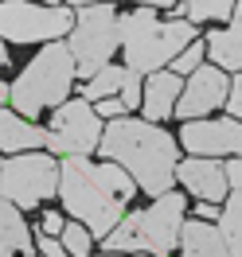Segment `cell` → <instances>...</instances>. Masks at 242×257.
Returning a JSON list of instances; mask_svg holds the SVG:
<instances>
[{
  "label": "cell",
  "mask_w": 242,
  "mask_h": 257,
  "mask_svg": "<svg viewBox=\"0 0 242 257\" xmlns=\"http://www.w3.org/2000/svg\"><path fill=\"white\" fill-rule=\"evenodd\" d=\"M137 195L133 176L113 160H86V156H63L59 164V199L70 218H78L94 238H106L125 218L129 199Z\"/></svg>",
  "instance_id": "1"
},
{
  "label": "cell",
  "mask_w": 242,
  "mask_h": 257,
  "mask_svg": "<svg viewBox=\"0 0 242 257\" xmlns=\"http://www.w3.org/2000/svg\"><path fill=\"white\" fill-rule=\"evenodd\" d=\"M98 152L106 160L121 164L133 176L137 191L145 195H164L172 191L176 183V164H180V145L164 133L156 121H145V117H113L102 128V141H98Z\"/></svg>",
  "instance_id": "2"
},
{
  "label": "cell",
  "mask_w": 242,
  "mask_h": 257,
  "mask_svg": "<svg viewBox=\"0 0 242 257\" xmlns=\"http://www.w3.org/2000/svg\"><path fill=\"white\" fill-rule=\"evenodd\" d=\"M195 24L192 20H160L156 8H133L121 16V51H125V66L133 74H152V70H164V66L176 59L180 51L195 43Z\"/></svg>",
  "instance_id": "3"
},
{
  "label": "cell",
  "mask_w": 242,
  "mask_h": 257,
  "mask_svg": "<svg viewBox=\"0 0 242 257\" xmlns=\"http://www.w3.org/2000/svg\"><path fill=\"white\" fill-rule=\"evenodd\" d=\"M74 78L78 74H74L70 47L63 39H51V43H43V51L35 55L32 63L16 74V82L8 86V101H12V109L20 117L35 121L43 109H55V105H63L70 97Z\"/></svg>",
  "instance_id": "4"
},
{
  "label": "cell",
  "mask_w": 242,
  "mask_h": 257,
  "mask_svg": "<svg viewBox=\"0 0 242 257\" xmlns=\"http://www.w3.org/2000/svg\"><path fill=\"white\" fill-rule=\"evenodd\" d=\"M180 230H184V195L164 191L156 195L145 210H133L106 234V249L113 253H156L168 257L180 245Z\"/></svg>",
  "instance_id": "5"
},
{
  "label": "cell",
  "mask_w": 242,
  "mask_h": 257,
  "mask_svg": "<svg viewBox=\"0 0 242 257\" xmlns=\"http://www.w3.org/2000/svg\"><path fill=\"white\" fill-rule=\"evenodd\" d=\"M66 47L74 55V74L90 78L98 66L113 63V51L121 47V16L113 4H82L74 8V28L66 35Z\"/></svg>",
  "instance_id": "6"
},
{
  "label": "cell",
  "mask_w": 242,
  "mask_h": 257,
  "mask_svg": "<svg viewBox=\"0 0 242 257\" xmlns=\"http://www.w3.org/2000/svg\"><path fill=\"white\" fill-rule=\"evenodd\" d=\"M0 195L20 210H35L59 195V160L51 152L28 148L0 160Z\"/></svg>",
  "instance_id": "7"
},
{
  "label": "cell",
  "mask_w": 242,
  "mask_h": 257,
  "mask_svg": "<svg viewBox=\"0 0 242 257\" xmlns=\"http://www.w3.org/2000/svg\"><path fill=\"white\" fill-rule=\"evenodd\" d=\"M74 28L70 4H32V0H0V39L4 43H51Z\"/></svg>",
  "instance_id": "8"
},
{
  "label": "cell",
  "mask_w": 242,
  "mask_h": 257,
  "mask_svg": "<svg viewBox=\"0 0 242 257\" xmlns=\"http://www.w3.org/2000/svg\"><path fill=\"white\" fill-rule=\"evenodd\" d=\"M102 128H106V121L94 113L86 97H66L51 113L43 148H51V156H90L102 141Z\"/></svg>",
  "instance_id": "9"
},
{
  "label": "cell",
  "mask_w": 242,
  "mask_h": 257,
  "mask_svg": "<svg viewBox=\"0 0 242 257\" xmlns=\"http://www.w3.org/2000/svg\"><path fill=\"white\" fill-rule=\"evenodd\" d=\"M180 145L192 156H242V121L238 117H219V121H184Z\"/></svg>",
  "instance_id": "10"
},
{
  "label": "cell",
  "mask_w": 242,
  "mask_h": 257,
  "mask_svg": "<svg viewBox=\"0 0 242 257\" xmlns=\"http://www.w3.org/2000/svg\"><path fill=\"white\" fill-rule=\"evenodd\" d=\"M226 90H230V82H226L223 66H195L192 74H188V86H184L180 97H176V113H172V117H180V121H199V117L215 113L226 101Z\"/></svg>",
  "instance_id": "11"
},
{
  "label": "cell",
  "mask_w": 242,
  "mask_h": 257,
  "mask_svg": "<svg viewBox=\"0 0 242 257\" xmlns=\"http://www.w3.org/2000/svg\"><path fill=\"white\" fill-rule=\"evenodd\" d=\"M176 179L195 195V199H207V203H223L230 195V183H226V172L211 156H192V160L176 164Z\"/></svg>",
  "instance_id": "12"
},
{
  "label": "cell",
  "mask_w": 242,
  "mask_h": 257,
  "mask_svg": "<svg viewBox=\"0 0 242 257\" xmlns=\"http://www.w3.org/2000/svg\"><path fill=\"white\" fill-rule=\"evenodd\" d=\"M184 90V82H180L176 70H152L145 78V90H141V113H145V121H168L172 113H176V97Z\"/></svg>",
  "instance_id": "13"
},
{
  "label": "cell",
  "mask_w": 242,
  "mask_h": 257,
  "mask_svg": "<svg viewBox=\"0 0 242 257\" xmlns=\"http://www.w3.org/2000/svg\"><path fill=\"white\" fill-rule=\"evenodd\" d=\"M47 145V128H39L35 121L20 117L16 109H4L0 105V152L12 156V152H28V148H43Z\"/></svg>",
  "instance_id": "14"
},
{
  "label": "cell",
  "mask_w": 242,
  "mask_h": 257,
  "mask_svg": "<svg viewBox=\"0 0 242 257\" xmlns=\"http://www.w3.org/2000/svg\"><path fill=\"white\" fill-rule=\"evenodd\" d=\"M35 257L32 226L24 222V210L0 195V257Z\"/></svg>",
  "instance_id": "15"
},
{
  "label": "cell",
  "mask_w": 242,
  "mask_h": 257,
  "mask_svg": "<svg viewBox=\"0 0 242 257\" xmlns=\"http://www.w3.org/2000/svg\"><path fill=\"white\" fill-rule=\"evenodd\" d=\"M207 55L223 70H242V20H234V24H226V28L207 35Z\"/></svg>",
  "instance_id": "16"
},
{
  "label": "cell",
  "mask_w": 242,
  "mask_h": 257,
  "mask_svg": "<svg viewBox=\"0 0 242 257\" xmlns=\"http://www.w3.org/2000/svg\"><path fill=\"white\" fill-rule=\"evenodd\" d=\"M176 20H192V24H203V20H215V24H223V20L234 16V0H184V4H172L168 8Z\"/></svg>",
  "instance_id": "17"
},
{
  "label": "cell",
  "mask_w": 242,
  "mask_h": 257,
  "mask_svg": "<svg viewBox=\"0 0 242 257\" xmlns=\"http://www.w3.org/2000/svg\"><path fill=\"white\" fill-rule=\"evenodd\" d=\"M219 230L226 238V249L230 257H242V191H230L223 199V210H219Z\"/></svg>",
  "instance_id": "18"
},
{
  "label": "cell",
  "mask_w": 242,
  "mask_h": 257,
  "mask_svg": "<svg viewBox=\"0 0 242 257\" xmlns=\"http://www.w3.org/2000/svg\"><path fill=\"white\" fill-rule=\"evenodd\" d=\"M121 82H125V66L106 63V66H98L94 74L86 78V86H82V97H86V101H98V97H117Z\"/></svg>",
  "instance_id": "19"
},
{
  "label": "cell",
  "mask_w": 242,
  "mask_h": 257,
  "mask_svg": "<svg viewBox=\"0 0 242 257\" xmlns=\"http://www.w3.org/2000/svg\"><path fill=\"white\" fill-rule=\"evenodd\" d=\"M59 241H63V249H66L70 257H90V249H94V234H90V230H86V226H82L78 218L63 226Z\"/></svg>",
  "instance_id": "20"
},
{
  "label": "cell",
  "mask_w": 242,
  "mask_h": 257,
  "mask_svg": "<svg viewBox=\"0 0 242 257\" xmlns=\"http://www.w3.org/2000/svg\"><path fill=\"white\" fill-rule=\"evenodd\" d=\"M203 59H207V39H203V43H199V39H195V43H188V47L180 51L176 59H172V70H176L180 78H184V74H192L195 66H203Z\"/></svg>",
  "instance_id": "21"
},
{
  "label": "cell",
  "mask_w": 242,
  "mask_h": 257,
  "mask_svg": "<svg viewBox=\"0 0 242 257\" xmlns=\"http://www.w3.org/2000/svg\"><path fill=\"white\" fill-rule=\"evenodd\" d=\"M141 90H145L141 74H133L129 66H125V82H121V90H117V97L125 101V109H137V105H141Z\"/></svg>",
  "instance_id": "22"
},
{
  "label": "cell",
  "mask_w": 242,
  "mask_h": 257,
  "mask_svg": "<svg viewBox=\"0 0 242 257\" xmlns=\"http://www.w3.org/2000/svg\"><path fill=\"white\" fill-rule=\"evenodd\" d=\"M94 105V113L102 117V121H113V117H121V113H129L125 109V101L121 97H98V101H90Z\"/></svg>",
  "instance_id": "23"
},
{
  "label": "cell",
  "mask_w": 242,
  "mask_h": 257,
  "mask_svg": "<svg viewBox=\"0 0 242 257\" xmlns=\"http://www.w3.org/2000/svg\"><path fill=\"white\" fill-rule=\"evenodd\" d=\"M226 117H238L242 121V70L234 74V82H230V90H226Z\"/></svg>",
  "instance_id": "24"
},
{
  "label": "cell",
  "mask_w": 242,
  "mask_h": 257,
  "mask_svg": "<svg viewBox=\"0 0 242 257\" xmlns=\"http://www.w3.org/2000/svg\"><path fill=\"white\" fill-rule=\"evenodd\" d=\"M63 214H59V210H43V218H39V230H43V234H51V238H59V234H63Z\"/></svg>",
  "instance_id": "25"
},
{
  "label": "cell",
  "mask_w": 242,
  "mask_h": 257,
  "mask_svg": "<svg viewBox=\"0 0 242 257\" xmlns=\"http://www.w3.org/2000/svg\"><path fill=\"white\" fill-rule=\"evenodd\" d=\"M226 183H230V191H242V156H234V160H226Z\"/></svg>",
  "instance_id": "26"
},
{
  "label": "cell",
  "mask_w": 242,
  "mask_h": 257,
  "mask_svg": "<svg viewBox=\"0 0 242 257\" xmlns=\"http://www.w3.org/2000/svg\"><path fill=\"white\" fill-rule=\"evenodd\" d=\"M195 218H203V222H215V218H219V203H207V199H199V207H195Z\"/></svg>",
  "instance_id": "27"
},
{
  "label": "cell",
  "mask_w": 242,
  "mask_h": 257,
  "mask_svg": "<svg viewBox=\"0 0 242 257\" xmlns=\"http://www.w3.org/2000/svg\"><path fill=\"white\" fill-rule=\"evenodd\" d=\"M66 4H74V8H82V4H102V0H66ZM137 4H148V8H172L176 0H137Z\"/></svg>",
  "instance_id": "28"
},
{
  "label": "cell",
  "mask_w": 242,
  "mask_h": 257,
  "mask_svg": "<svg viewBox=\"0 0 242 257\" xmlns=\"http://www.w3.org/2000/svg\"><path fill=\"white\" fill-rule=\"evenodd\" d=\"M4 66H12V55H8V43L0 39V70H4Z\"/></svg>",
  "instance_id": "29"
},
{
  "label": "cell",
  "mask_w": 242,
  "mask_h": 257,
  "mask_svg": "<svg viewBox=\"0 0 242 257\" xmlns=\"http://www.w3.org/2000/svg\"><path fill=\"white\" fill-rule=\"evenodd\" d=\"M8 101V82H0V105Z\"/></svg>",
  "instance_id": "30"
},
{
  "label": "cell",
  "mask_w": 242,
  "mask_h": 257,
  "mask_svg": "<svg viewBox=\"0 0 242 257\" xmlns=\"http://www.w3.org/2000/svg\"><path fill=\"white\" fill-rule=\"evenodd\" d=\"M90 257H125V253H113V249H110V253H90Z\"/></svg>",
  "instance_id": "31"
},
{
  "label": "cell",
  "mask_w": 242,
  "mask_h": 257,
  "mask_svg": "<svg viewBox=\"0 0 242 257\" xmlns=\"http://www.w3.org/2000/svg\"><path fill=\"white\" fill-rule=\"evenodd\" d=\"M234 16H238V20H242V0H234Z\"/></svg>",
  "instance_id": "32"
},
{
  "label": "cell",
  "mask_w": 242,
  "mask_h": 257,
  "mask_svg": "<svg viewBox=\"0 0 242 257\" xmlns=\"http://www.w3.org/2000/svg\"><path fill=\"white\" fill-rule=\"evenodd\" d=\"M39 4H63V0H39Z\"/></svg>",
  "instance_id": "33"
},
{
  "label": "cell",
  "mask_w": 242,
  "mask_h": 257,
  "mask_svg": "<svg viewBox=\"0 0 242 257\" xmlns=\"http://www.w3.org/2000/svg\"><path fill=\"white\" fill-rule=\"evenodd\" d=\"M55 257H70V253H66V249H59V253H55Z\"/></svg>",
  "instance_id": "34"
},
{
  "label": "cell",
  "mask_w": 242,
  "mask_h": 257,
  "mask_svg": "<svg viewBox=\"0 0 242 257\" xmlns=\"http://www.w3.org/2000/svg\"><path fill=\"white\" fill-rule=\"evenodd\" d=\"M141 257H152V253H141Z\"/></svg>",
  "instance_id": "35"
},
{
  "label": "cell",
  "mask_w": 242,
  "mask_h": 257,
  "mask_svg": "<svg viewBox=\"0 0 242 257\" xmlns=\"http://www.w3.org/2000/svg\"><path fill=\"white\" fill-rule=\"evenodd\" d=\"M16 257H20V253H16Z\"/></svg>",
  "instance_id": "36"
}]
</instances>
